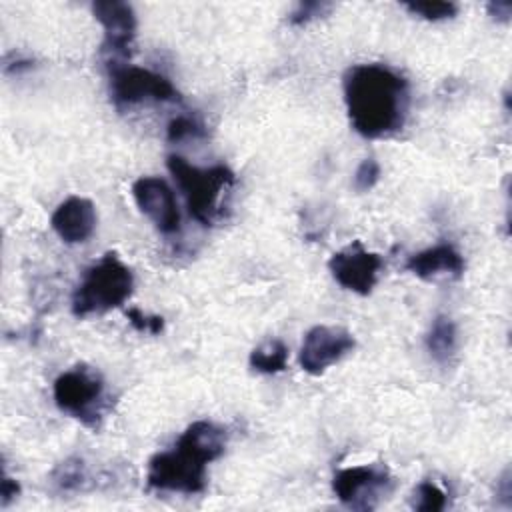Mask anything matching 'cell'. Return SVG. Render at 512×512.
Returning <instances> with one entry per match:
<instances>
[{
  "mask_svg": "<svg viewBox=\"0 0 512 512\" xmlns=\"http://www.w3.org/2000/svg\"><path fill=\"white\" fill-rule=\"evenodd\" d=\"M350 126L378 140L400 132L410 112V82L388 64H354L342 78Z\"/></svg>",
  "mask_w": 512,
  "mask_h": 512,
  "instance_id": "6da1fadb",
  "label": "cell"
},
{
  "mask_svg": "<svg viewBox=\"0 0 512 512\" xmlns=\"http://www.w3.org/2000/svg\"><path fill=\"white\" fill-rule=\"evenodd\" d=\"M226 448V430L212 420L192 422L172 450L156 452L148 460L146 484L158 492L200 494L206 490V468Z\"/></svg>",
  "mask_w": 512,
  "mask_h": 512,
  "instance_id": "7a4b0ae2",
  "label": "cell"
},
{
  "mask_svg": "<svg viewBox=\"0 0 512 512\" xmlns=\"http://www.w3.org/2000/svg\"><path fill=\"white\" fill-rule=\"evenodd\" d=\"M166 166L186 200L188 214L202 226H214L224 214V196L236 184V174L226 164L200 168L178 154H170Z\"/></svg>",
  "mask_w": 512,
  "mask_h": 512,
  "instance_id": "3957f363",
  "label": "cell"
},
{
  "mask_svg": "<svg viewBox=\"0 0 512 512\" xmlns=\"http://www.w3.org/2000/svg\"><path fill=\"white\" fill-rule=\"evenodd\" d=\"M134 290V274L114 252L88 266L72 292L70 308L76 318L104 314L122 306Z\"/></svg>",
  "mask_w": 512,
  "mask_h": 512,
  "instance_id": "277c9868",
  "label": "cell"
},
{
  "mask_svg": "<svg viewBox=\"0 0 512 512\" xmlns=\"http://www.w3.org/2000/svg\"><path fill=\"white\" fill-rule=\"evenodd\" d=\"M52 396L60 412L96 428L106 408V382L96 368L76 364L54 380Z\"/></svg>",
  "mask_w": 512,
  "mask_h": 512,
  "instance_id": "5b68a950",
  "label": "cell"
},
{
  "mask_svg": "<svg viewBox=\"0 0 512 512\" xmlns=\"http://www.w3.org/2000/svg\"><path fill=\"white\" fill-rule=\"evenodd\" d=\"M110 98L118 110L142 102H176L180 92L160 72L128 62H108Z\"/></svg>",
  "mask_w": 512,
  "mask_h": 512,
  "instance_id": "8992f818",
  "label": "cell"
},
{
  "mask_svg": "<svg viewBox=\"0 0 512 512\" xmlns=\"http://www.w3.org/2000/svg\"><path fill=\"white\" fill-rule=\"evenodd\" d=\"M394 490V478L384 464H358L332 476L334 496L350 510H374Z\"/></svg>",
  "mask_w": 512,
  "mask_h": 512,
  "instance_id": "52a82bcc",
  "label": "cell"
},
{
  "mask_svg": "<svg viewBox=\"0 0 512 512\" xmlns=\"http://www.w3.org/2000/svg\"><path fill=\"white\" fill-rule=\"evenodd\" d=\"M384 260L380 254L364 248L360 240L334 252L328 260V270L332 278L344 288L360 296H368L380 276Z\"/></svg>",
  "mask_w": 512,
  "mask_h": 512,
  "instance_id": "ba28073f",
  "label": "cell"
},
{
  "mask_svg": "<svg viewBox=\"0 0 512 512\" xmlns=\"http://www.w3.org/2000/svg\"><path fill=\"white\" fill-rule=\"evenodd\" d=\"M356 346L352 332L342 326H312L302 340L298 362L300 368L312 376L326 372L332 364L340 362Z\"/></svg>",
  "mask_w": 512,
  "mask_h": 512,
  "instance_id": "9c48e42d",
  "label": "cell"
},
{
  "mask_svg": "<svg viewBox=\"0 0 512 512\" xmlns=\"http://www.w3.org/2000/svg\"><path fill=\"white\" fill-rule=\"evenodd\" d=\"M92 14L104 30L102 54L108 56V62L130 58L138 28L134 8L120 0H98L92 4Z\"/></svg>",
  "mask_w": 512,
  "mask_h": 512,
  "instance_id": "30bf717a",
  "label": "cell"
},
{
  "mask_svg": "<svg viewBox=\"0 0 512 512\" xmlns=\"http://www.w3.org/2000/svg\"><path fill=\"white\" fill-rule=\"evenodd\" d=\"M132 198L138 210L164 236H174L182 228L180 208L172 186L160 176H140L132 184Z\"/></svg>",
  "mask_w": 512,
  "mask_h": 512,
  "instance_id": "8fae6325",
  "label": "cell"
},
{
  "mask_svg": "<svg viewBox=\"0 0 512 512\" xmlns=\"http://www.w3.org/2000/svg\"><path fill=\"white\" fill-rule=\"evenodd\" d=\"M96 206L84 196H68L50 216V226L66 244H82L96 230Z\"/></svg>",
  "mask_w": 512,
  "mask_h": 512,
  "instance_id": "7c38bea8",
  "label": "cell"
},
{
  "mask_svg": "<svg viewBox=\"0 0 512 512\" xmlns=\"http://www.w3.org/2000/svg\"><path fill=\"white\" fill-rule=\"evenodd\" d=\"M404 268L420 280H434L438 276H452L460 278L464 274L466 262L464 256L452 244L440 242L426 250L412 254Z\"/></svg>",
  "mask_w": 512,
  "mask_h": 512,
  "instance_id": "4fadbf2b",
  "label": "cell"
},
{
  "mask_svg": "<svg viewBox=\"0 0 512 512\" xmlns=\"http://www.w3.org/2000/svg\"><path fill=\"white\" fill-rule=\"evenodd\" d=\"M426 350L428 354L442 366H448L452 362V358L458 352V326L456 322L446 316V314H438L424 338Z\"/></svg>",
  "mask_w": 512,
  "mask_h": 512,
  "instance_id": "5bb4252c",
  "label": "cell"
},
{
  "mask_svg": "<svg viewBox=\"0 0 512 512\" xmlns=\"http://www.w3.org/2000/svg\"><path fill=\"white\" fill-rule=\"evenodd\" d=\"M248 364L260 374L284 372L288 364V346L280 338H270L250 352Z\"/></svg>",
  "mask_w": 512,
  "mask_h": 512,
  "instance_id": "9a60e30c",
  "label": "cell"
},
{
  "mask_svg": "<svg viewBox=\"0 0 512 512\" xmlns=\"http://www.w3.org/2000/svg\"><path fill=\"white\" fill-rule=\"evenodd\" d=\"M52 484L60 490V492H76L82 490L84 482L88 480V472H86V464L82 458L78 456H70L66 460H62L50 474Z\"/></svg>",
  "mask_w": 512,
  "mask_h": 512,
  "instance_id": "2e32d148",
  "label": "cell"
},
{
  "mask_svg": "<svg viewBox=\"0 0 512 512\" xmlns=\"http://www.w3.org/2000/svg\"><path fill=\"white\" fill-rule=\"evenodd\" d=\"M448 506V492L436 480H422L412 494V508L420 512H440Z\"/></svg>",
  "mask_w": 512,
  "mask_h": 512,
  "instance_id": "e0dca14e",
  "label": "cell"
},
{
  "mask_svg": "<svg viewBox=\"0 0 512 512\" xmlns=\"http://www.w3.org/2000/svg\"><path fill=\"white\" fill-rule=\"evenodd\" d=\"M206 138V128L196 116L178 114L166 126V140L172 144H180L186 140H200Z\"/></svg>",
  "mask_w": 512,
  "mask_h": 512,
  "instance_id": "ac0fdd59",
  "label": "cell"
},
{
  "mask_svg": "<svg viewBox=\"0 0 512 512\" xmlns=\"http://www.w3.org/2000/svg\"><path fill=\"white\" fill-rule=\"evenodd\" d=\"M404 8L428 22H438V20H448L458 14V4L456 2H446V0H416V2H404Z\"/></svg>",
  "mask_w": 512,
  "mask_h": 512,
  "instance_id": "d6986e66",
  "label": "cell"
},
{
  "mask_svg": "<svg viewBox=\"0 0 512 512\" xmlns=\"http://www.w3.org/2000/svg\"><path fill=\"white\" fill-rule=\"evenodd\" d=\"M332 10V4L330 2H324V0H306V2H298L294 6V10L290 12L288 16V22L292 26H304L308 24L310 20H316L320 16H324L326 12Z\"/></svg>",
  "mask_w": 512,
  "mask_h": 512,
  "instance_id": "ffe728a7",
  "label": "cell"
},
{
  "mask_svg": "<svg viewBox=\"0 0 512 512\" xmlns=\"http://www.w3.org/2000/svg\"><path fill=\"white\" fill-rule=\"evenodd\" d=\"M380 180V164L376 158H364L354 172V188L356 192L372 190Z\"/></svg>",
  "mask_w": 512,
  "mask_h": 512,
  "instance_id": "44dd1931",
  "label": "cell"
},
{
  "mask_svg": "<svg viewBox=\"0 0 512 512\" xmlns=\"http://www.w3.org/2000/svg\"><path fill=\"white\" fill-rule=\"evenodd\" d=\"M126 318L130 322V326L138 332H144V334H160L164 330V318L162 316H150V314H144L142 310L138 308H128L126 310Z\"/></svg>",
  "mask_w": 512,
  "mask_h": 512,
  "instance_id": "7402d4cb",
  "label": "cell"
},
{
  "mask_svg": "<svg viewBox=\"0 0 512 512\" xmlns=\"http://www.w3.org/2000/svg\"><path fill=\"white\" fill-rule=\"evenodd\" d=\"M18 494H20V484L14 478H10L4 470L2 480H0V506L6 508L12 500L18 498Z\"/></svg>",
  "mask_w": 512,
  "mask_h": 512,
  "instance_id": "603a6c76",
  "label": "cell"
},
{
  "mask_svg": "<svg viewBox=\"0 0 512 512\" xmlns=\"http://www.w3.org/2000/svg\"><path fill=\"white\" fill-rule=\"evenodd\" d=\"M34 66V60L28 58V56H22V54H6L4 56V72L6 74H18V72H24V70H30Z\"/></svg>",
  "mask_w": 512,
  "mask_h": 512,
  "instance_id": "cb8c5ba5",
  "label": "cell"
},
{
  "mask_svg": "<svg viewBox=\"0 0 512 512\" xmlns=\"http://www.w3.org/2000/svg\"><path fill=\"white\" fill-rule=\"evenodd\" d=\"M488 14L496 20V22H508L512 16V2L508 0H496V2H488L486 4Z\"/></svg>",
  "mask_w": 512,
  "mask_h": 512,
  "instance_id": "d4e9b609",
  "label": "cell"
},
{
  "mask_svg": "<svg viewBox=\"0 0 512 512\" xmlns=\"http://www.w3.org/2000/svg\"><path fill=\"white\" fill-rule=\"evenodd\" d=\"M496 496H498L500 500H504V506H506V508H510L512 484H510V470H508V468L504 470L502 478H500V480H498V484H496Z\"/></svg>",
  "mask_w": 512,
  "mask_h": 512,
  "instance_id": "484cf974",
  "label": "cell"
}]
</instances>
